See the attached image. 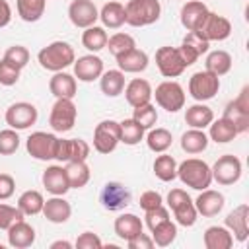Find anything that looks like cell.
Instances as JSON below:
<instances>
[{
    "label": "cell",
    "instance_id": "57",
    "mask_svg": "<svg viewBox=\"0 0 249 249\" xmlns=\"http://www.w3.org/2000/svg\"><path fill=\"white\" fill-rule=\"evenodd\" d=\"M12 21V8L6 0H0V27H6Z\"/></svg>",
    "mask_w": 249,
    "mask_h": 249
},
{
    "label": "cell",
    "instance_id": "27",
    "mask_svg": "<svg viewBox=\"0 0 249 249\" xmlns=\"http://www.w3.org/2000/svg\"><path fill=\"white\" fill-rule=\"evenodd\" d=\"M113 228H115V233H117L121 239L128 241V239H132L134 235L142 233V230H144V224H142V220H140L136 214L124 212V214H121L119 218H115V224H113Z\"/></svg>",
    "mask_w": 249,
    "mask_h": 249
},
{
    "label": "cell",
    "instance_id": "48",
    "mask_svg": "<svg viewBox=\"0 0 249 249\" xmlns=\"http://www.w3.org/2000/svg\"><path fill=\"white\" fill-rule=\"evenodd\" d=\"M18 220H23V212L18 206H10V204L0 202V230H8Z\"/></svg>",
    "mask_w": 249,
    "mask_h": 249
},
{
    "label": "cell",
    "instance_id": "7",
    "mask_svg": "<svg viewBox=\"0 0 249 249\" xmlns=\"http://www.w3.org/2000/svg\"><path fill=\"white\" fill-rule=\"evenodd\" d=\"M56 142L58 138L51 132H43V130H37V132H31L25 140V148H27V154L35 160H41V161H49V160H54V154H56Z\"/></svg>",
    "mask_w": 249,
    "mask_h": 249
},
{
    "label": "cell",
    "instance_id": "5",
    "mask_svg": "<svg viewBox=\"0 0 249 249\" xmlns=\"http://www.w3.org/2000/svg\"><path fill=\"white\" fill-rule=\"evenodd\" d=\"M76 117H78V109H76L74 101L68 99V97H60L51 107L49 124L53 126L54 132H68V130L74 128Z\"/></svg>",
    "mask_w": 249,
    "mask_h": 249
},
{
    "label": "cell",
    "instance_id": "47",
    "mask_svg": "<svg viewBox=\"0 0 249 249\" xmlns=\"http://www.w3.org/2000/svg\"><path fill=\"white\" fill-rule=\"evenodd\" d=\"M4 60H8L10 64H14V66H18V68L21 70V68L27 66V62H29V51H27L23 45H12V47L4 53Z\"/></svg>",
    "mask_w": 249,
    "mask_h": 249
},
{
    "label": "cell",
    "instance_id": "1",
    "mask_svg": "<svg viewBox=\"0 0 249 249\" xmlns=\"http://www.w3.org/2000/svg\"><path fill=\"white\" fill-rule=\"evenodd\" d=\"M37 60H39L41 68H45L49 72H60V70L68 68L70 64H74L76 53H74L70 43L53 41V43H49L47 47H43L37 53Z\"/></svg>",
    "mask_w": 249,
    "mask_h": 249
},
{
    "label": "cell",
    "instance_id": "3",
    "mask_svg": "<svg viewBox=\"0 0 249 249\" xmlns=\"http://www.w3.org/2000/svg\"><path fill=\"white\" fill-rule=\"evenodd\" d=\"M160 0H128L124 4V23L132 27H146L160 19Z\"/></svg>",
    "mask_w": 249,
    "mask_h": 249
},
{
    "label": "cell",
    "instance_id": "42",
    "mask_svg": "<svg viewBox=\"0 0 249 249\" xmlns=\"http://www.w3.org/2000/svg\"><path fill=\"white\" fill-rule=\"evenodd\" d=\"M175 237H177V226L171 222V218L152 230V239H154V245H158V247L171 245L175 241Z\"/></svg>",
    "mask_w": 249,
    "mask_h": 249
},
{
    "label": "cell",
    "instance_id": "49",
    "mask_svg": "<svg viewBox=\"0 0 249 249\" xmlns=\"http://www.w3.org/2000/svg\"><path fill=\"white\" fill-rule=\"evenodd\" d=\"M19 68L18 66H14V64H10L8 60H0V84L2 86H14V84H18V80H19Z\"/></svg>",
    "mask_w": 249,
    "mask_h": 249
},
{
    "label": "cell",
    "instance_id": "38",
    "mask_svg": "<svg viewBox=\"0 0 249 249\" xmlns=\"http://www.w3.org/2000/svg\"><path fill=\"white\" fill-rule=\"evenodd\" d=\"M107 39H109V37H107V31H105V27H101V25L86 27L84 33H82V45H84L88 51H91V53H97V51L105 49Z\"/></svg>",
    "mask_w": 249,
    "mask_h": 249
},
{
    "label": "cell",
    "instance_id": "56",
    "mask_svg": "<svg viewBox=\"0 0 249 249\" xmlns=\"http://www.w3.org/2000/svg\"><path fill=\"white\" fill-rule=\"evenodd\" d=\"M177 49H179V54H181V58H183V62H185L187 66H191V64H195V62H196L198 53H196L195 49H191V47H189V45H185V43H181Z\"/></svg>",
    "mask_w": 249,
    "mask_h": 249
},
{
    "label": "cell",
    "instance_id": "44",
    "mask_svg": "<svg viewBox=\"0 0 249 249\" xmlns=\"http://www.w3.org/2000/svg\"><path fill=\"white\" fill-rule=\"evenodd\" d=\"M171 212H173V216H175L177 224H179V226H183V228H191V226H195L196 216H198V212H196V208H195L193 198H189V200L181 202V204H179V206H175Z\"/></svg>",
    "mask_w": 249,
    "mask_h": 249
},
{
    "label": "cell",
    "instance_id": "4",
    "mask_svg": "<svg viewBox=\"0 0 249 249\" xmlns=\"http://www.w3.org/2000/svg\"><path fill=\"white\" fill-rule=\"evenodd\" d=\"M152 97H156V103L165 109L167 113H177L185 107V91L179 82L165 80L160 86H156V91H152Z\"/></svg>",
    "mask_w": 249,
    "mask_h": 249
},
{
    "label": "cell",
    "instance_id": "15",
    "mask_svg": "<svg viewBox=\"0 0 249 249\" xmlns=\"http://www.w3.org/2000/svg\"><path fill=\"white\" fill-rule=\"evenodd\" d=\"M208 43L210 41H224L231 35V23L228 18L220 16V14H214V12H208L206 19L202 21V25L196 29Z\"/></svg>",
    "mask_w": 249,
    "mask_h": 249
},
{
    "label": "cell",
    "instance_id": "41",
    "mask_svg": "<svg viewBox=\"0 0 249 249\" xmlns=\"http://www.w3.org/2000/svg\"><path fill=\"white\" fill-rule=\"evenodd\" d=\"M121 126V142L126 146H134L144 138V128L134 121V119H124L119 123Z\"/></svg>",
    "mask_w": 249,
    "mask_h": 249
},
{
    "label": "cell",
    "instance_id": "14",
    "mask_svg": "<svg viewBox=\"0 0 249 249\" xmlns=\"http://www.w3.org/2000/svg\"><path fill=\"white\" fill-rule=\"evenodd\" d=\"M99 200H101L105 210H111V212L123 210L130 202V191L119 181H109V183L103 185Z\"/></svg>",
    "mask_w": 249,
    "mask_h": 249
},
{
    "label": "cell",
    "instance_id": "46",
    "mask_svg": "<svg viewBox=\"0 0 249 249\" xmlns=\"http://www.w3.org/2000/svg\"><path fill=\"white\" fill-rule=\"evenodd\" d=\"M19 148V134L16 128H4L0 130V154L12 156Z\"/></svg>",
    "mask_w": 249,
    "mask_h": 249
},
{
    "label": "cell",
    "instance_id": "36",
    "mask_svg": "<svg viewBox=\"0 0 249 249\" xmlns=\"http://www.w3.org/2000/svg\"><path fill=\"white\" fill-rule=\"evenodd\" d=\"M66 177L70 183V189H82L89 181V167L86 161H66Z\"/></svg>",
    "mask_w": 249,
    "mask_h": 249
},
{
    "label": "cell",
    "instance_id": "37",
    "mask_svg": "<svg viewBox=\"0 0 249 249\" xmlns=\"http://www.w3.org/2000/svg\"><path fill=\"white\" fill-rule=\"evenodd\" d=\"M43 204H45V198L39 191H23L18 198V208L23 212V216H35V214H41L43 212Z\"/></svg>",
    "mask_w": 249,
    "mask_h": 249
},
{
    "label": "cell",
    "instance_id": "58",
    "mask_svg": "<svg viewBox=\"0 0 249 249\" xmlns=\"http://www.w3.org/2000/svg\"><path fill=\"white\" fill-rule=\"evenodd\" d=\"M60 247H62V249H70L72 243H70V241H64V239H58V241H53V243H51V249H60Z\"/></svg>",
    "mask_w": 249,
    "mask_h": 249
},
{
    "label": "cell",
    "instance_id": "8",
    "mask_svg": "<svg viewBox=\"0 0 249 249\" xmlns=\"http://www.w3.org/2000/svg\"><path fill=\"white\" fill-rule=\"evenodd\" d=\"M222 117L231 121L239 134L249 130V86H245L239 91V95L226 105Z\"/></svg>",
    "mask_w": 249,
    "mask_h": 249
},
{
    "label": "cell",
    "instance_id": "16",
    "mask_svg": "<svg viewBox=\"0 0 249 249\" xmlns=\"http://www.w3.org/2000/svg\"><path fill=\"white\" fill-rule=\"evenodd\" d=\"M68 18L72 25L86 29V27L95 25V21L99 19V12L91 0H74L68 6Z\"/></svg>",
    "mask_w": 249,
    "mask_h": 249
},
{
    "label": "cell",
    "instance_id": "13",
    "mask_svg": "<svg viewBox=\"0 0 249 249\" xmlns=\"http://www.w3.org/2000/svg\"><path fill=\"white\" fill-rule=\"evenodd\" d=\"M89 156V144L82 138H58L54 160L58 161H86Z\"/></svg>",
    "mask_w": 249,
    "mask_h": 249
},
{
    "label": "cell",
    "instance_id": "53",
    "mask_svg": "<svg viewBox=\"0 0 249 249\" xmlns=\"http://www.w3.org/2000/svg\"><path fill=\"white\" fill-rule=\"evenodd\" d=\"M74 245H76L78 249H99V247H103L99 235L93 233V231H84V233H80Z\"/></svg>",
    "mask_w": 249,
    "mask_h": 249
},
{
    "label": "cell",
    "instance_id": "11",
    "mask_svg": "<svg viewBox=\"0 0 249 249\" xmlns=\"http://www.w3.org/2000/svg\"><path fill=\"white\" fill-rule=\"evenodd\" d=\"M37 107L33 103H27V101H18V103H12L8 109H6V124L10 128H16V130H25L29 128L31 124L37 123Z\"/></svg>",
    "mask_w": 249,
    "mask_h": 249
},
{
    "label": "cell",
    "instance_id": "22",
    "mask_svg": "<svg viewBox=\"0 0 249 249\" xmlns=\"http://www.w3.org/2000/svg\"><path fill=\"white\" fill-rule=\"evenodd\" d=\"M124 97H126V103L130 107H140V105H146L152 101V86L148 80L144 78H134L130 80L126 86H124Z\"/></svg>",
    "mask_w": 249,
    "mask_h": 249
},
{
    "label": "cell",
    "instance_id": "34",
    "mask_svg": "<svg viewBox=\"0 0 249 249\" xmlns=\"http://www.w3.org/2000/svg\"><path fill=\"white\" fill-rule=\"evenodd\" d=\"M231 64H233L231 54L228 51L218 49V51L208 53V56L204 60V70H208V72H212L216 76H224V74H228L231 70Z\"/></svg>",
    "mask_w": 249,
    "mask_h": 249
},
{
    "label": "cell",
    "instance_id": "30",
    "mask_svg": "<svg viewBox=\"0 0 249 249\" xmlns=\"http://www.w3.org/2000/svg\"><path fill=\"white\" fill-rule=\"evenodd\" d=\"M208 126H210L208 128V138L212 142H216V144H228L239 134L237 128L233 126V123L228 121L226 117H220V119L212 121Z\"/></svg>",
    "mask_w": 249,
    "mask_h": 249
},
{
    "label": "cell",
    "instance_id": "20",
    "mask_svg": "<svg viewBox=\"0 0 249 249\" xmlns=\"http://www.w3.org/2000/svg\"><path fill=\"white\" fill-rule=\"evenodd\" d=\"M226 228L231 231L233 239L245 241L249 235V206L239 204L226 216Z\"/></svg>",
    "mask_w": 249,
    "mask_h": 249
},
{
    "label": "cell",
    "instance_id": "17",
    "mask_svg": "<svg viewBox=\"0 0 249 249\" xmlns=\"http://www.w3.org/2000/svg\"><path fill=\"white\" fill-rule=\"evenodd\" d=\"M195 202V208L198 214H202L204 218H212V216H218L226 204V198L220 191H214V189H202L200 195L196 196Z\"/></svg>",
    "mask_w": 249,
    "mask_h": 249
},
{
    "label": "cell",
    "instance_id": "52",
    "mask_svg": "<svg viewBox=\"0 0 249 249\" xmlns=\"http://www.w3.org/2000/svg\"><path fill=\"white\" fill-rule=\"evenodd\" d=\"M140 208L146 212V210H154V208H158V206H161L163 204V196L158 193V191H144L142 195H140Z\"/></svg>",
    "mask_w": 249,
    "mask_h": 249
},
{
    "label": "cell",
    "instance_id": "31",
    "mask_svg": "<svg viewBox=\"0 0 249 249\" xmlns=\"http://www.w3.org/2000/svg\"><path fill=\"white\" fill-rule=\"evenodd\" d=\"M208 134L202 128H189L181 134V150L187 154H200L208 148Z\"/></svg>",
    "mask_w": 249,
    "mask_h": 249
},
{
    "label": "cell",
    "instance_id": "24",
    "mask_svg": "<svg viewBox=\"0 0 249 249\" xmlns=\"http://www.w3.org/2000/svg\"><path fill=\"white\" fill-rule=\"evenodd\" d=\"M117 58V66H119V70L121 72H128V74H136V72H144L146 68H148V62H150V58H148V54L144 53V51H140V49H130V51H126V53H123V54H119V56H115Z\"/></svg>",
    "mask_w": 249,
    "mask_h": 249
},
{
    "label": "cell",
    "instance_id": "51",
    "mask_svg": "<svg viewBox=\"0 0 249 249\" xmlns=\"http://www.w3.org/2000/svg\"><path fill=\"white\" fill-rule=\"evenodd\" d=\"M183 43L185 45H189L191 49H195L196 53H198V56L200 54H204L206 51H208V47H210V43L198 33V31H189L185 37H183Z\"/></svg>",
    "mask_w": 249,
    "mask_h": 249
},
{
    "label": "cell",
    "instance_id": "32",
    "mask_svg": "<svg viewBox=\"0 0 249 249\" xmlns=\"http://www.w3.org/2000/svg\"><path fill=\"white\" fill-rule=\"evenodd\" d=\"M124 72L121 70H103L101 78H99V88L107 97H117L123 93L124 89Z\"/></svg>",
    "mask_w": 249,
    "mask_h": 249
},
{
    "label": "cell",
    "instance_id": "55",
    "mask_svg": "<svg viewBox=\"0 0 249 249\" xmlns=\"http://www.w3.org/2000/svg\"><path fill=\"white\" fill-rule=\"evenodd\" d=\"M126 245H128V249H152L154 247V239L150 235H146V233H138L132 239H128Z\"/></svg>",
    "mask_w": 249,
    "mask_h": 249
},
{
    "label": "cell",
    "instance_id": "26",
    "mask_svg": "<svg viewBox=\"0 0 249 249\" xmlns=\"http://www.w3.org/2000/svg\"><path fill=\"white\" fill-rule=\"evenodd\" d=\"M49 89L56 99H60V97L72 99L78 91V84H76V78L72 74L60 70V72H54L53 78L49 80Z\"/></svg>",
    "mask_w": 249,
    "mask_h": 249
},
{
    "label": "cell",
    "instance_id": "12",
    "mask_svg": "<svg viewBox=\"0 0 249 249\" xmlns=\"http://www.w3.org/2000/svg\"><path fill=\"white\" fill-rule=\"evenodd\" d=\"M156 66L160 74L165 78H177L187 68L177 47H160L156 51Z\"/></svg>",
    "mask_w": 249,
    "mask_h": 249
},
{
    "label": "cell",
    "instance_id": "35",
    "mask_svg": "<svg viewBox=\"0 0 249 249\" xmlns=\"http://www.w3.org/2000/svg\"><path fill=\"white\" fill-rule=\"evenodd\" d=\"M45 6H47V0H16L18 16L27 23L39 21L41 16L45 14Z\"/></svg>",
    "mask_w": 249,
    "mask_h": 249
},
{
    "label": "cell",
    "instance_id": "19",
    "mask_svg": "<svg viewBox=\"0 0 249 249\" xmlns=\"http://www.w3.org/2000/svg\"><path fill=\"white\" fill-rule=\"evenodd\" d=\"M103 74V60L97 54H84L74 60V78L80 82H93Z\"/></svg>",
    "mask_w": 249,
    "mask_h": 249
},
{
    "label": "cell",
    "instance_id": "25",
    "mask_svg": "<svg viewBox=\"0 0 249 249\" xmlns=\"http://www.w3.org/2000/svg\"><path fill=\"white\" fill-rule=\"evenodd\" d=\"M43 216L53 224H64L72 216V206L62 196L53 195V198H47L43 204Z\"/></svg>",
    "mask_w": 249,
    "mask_h": 249
},
{
    "label": "cell",
    "instance_id": "9",
    "mask_svg": "<svg viewBox=\"0 0 249 249\" xmlns=\"http://www.w3.org/2000/svg\"><path fill=\"white\" fill-rule=\"evenodd\" d=\"M210 169H212V181H216L220 185H233L239 181V177L243 173L241 160L233 154L220 156Z\"/></svg>",
    "mask_w": 249,
    "mask_h": 249
},
{
    "label": "cell",
    "instance_id": "29",
    "mask_svg": "<svg viewBox=\"0 0 249 249\" xmlns=\"http://www.w3.org/2000/svg\"><path fill=\"white\" fill-rule=\"evenodd\" d=\"M214 121V111L204 105L202 101H196L195 105L187 107L185 111V123L191 126V128H206L210 123Z\"/></svg>",
    "mask_w": 249,
    "mask_h": 249
},
{
    "label": "cell",
    "instance_id": "40",
    "mask_svg": "<svg viewBox=\"0 0 249 249\" xmlns=\"http://www.w3.org/2000/svg\"><path fill=\"white\" fill-rule=\"evenodd\" d=\"M173 142V136L167 128H152L148 134H146V144L152 152L156 154H161L165 152Z\"/></svg>",
    "mask_w": 249,
    "mask_h": 249
},
{
    "label": "cell",
    "instance_id": "28",
    "mask_svg": "<svg viewBox=\"0 0 249 249\" xmlns=\"http://www.w3.org/2000/svg\"><path fill=\"white\" fill-rule=\"evenodd\" d=\"M206 249H230L233 245V235L226 226H210L202 235Z\"/></svg>",
    "mask_w": 249,
    "mask_h": 249
},
{
    "label": "cell",
    "instance_id": "39",
    "mask_svg": "<svg viewBox=\"0 0 249 249\" xmlns=\"http://www.w3.org/2000/svg\"><path fill=\"white\" fill-rule=\"evenodd\" d=\"M154 175L163 183L173 181L177 177V161H175V158L161 152V156H158L154 160Z\"/></svg>",
    "mask_w": 249,
    "mask_h": 249
},
{
    "label": "cell",
    "instance_id": "54",
    "mask_svg": "<svg viewBox=\"0 0 249 249\" xmlns=\"http://www.w3.org/2000/svg\"><path fill=\"white\" fill-rule=\"evenodd\" d=\"M16 191V181L10 173H0V200H6L14 195Z\"/></svg>",
    "mask_w": 249,
    "mask_h": 249
},
{
    "label": "cell",
    "instance_id": "21",
    "mask_svg": "<svg viewBox=\"0 0 249 249\" xmlns=\"http://www.w3.org/2000/svg\"><path fill=\"white\" fill-rule=\"evenodd\" d=\"M43 187L56 196H62L70 191V183L66 177V169L62 165H49L43 171Z\"/></svg>",
    "mask_w": 249,
    "mask_h": 249
},
{
    "label": "cell",
    "instance_id": "10",
    "mask_svg": "<svg viewBox=\"0 0 249 249\" xmlns=\"http://www.w3.org/2000/svg\"><path fill=\"white\" fill-rule=\"evenodd\" d=\"M121 142V126L117 121H101L93 130V148L99 154H111Z\"/></svg>",
    "mask_w": 249,
    "mask_h": 249
},
{
    "label": "cell",
    "instance_id": "6",
    "mask_svg": "<svg viewBox=\"0 0 249 249\" xmlns=\"http://www.w3.org/2000/svg\"><path fill=\"white\" fill-rule=\"evenodd\" d=\"M218 89H220V76L208 70L195 72L189 80V93L195 101H208L218 93Z\"/></svg>",
    "mask_w": 249,
    "mask_h": 249
},
{
    "label": "cell",
    "instance_id": "18",
    "mask_svg": "<svg viewBox=\"0 0 249 249\" xmlns=\"http://www.w3.org/2000/svg\"><path fill=\"white\" fill-rule=\"evenodd\" d=\"M208 8L202 0H189L181 8V25L187 31H196L208 16Z\"/></svg>",
    "mask_w": 249,
    "mask_h": 249
},
{
    "label": "cell",
    "instance_id": "23",
    "mask_svg": "<svg viewBox=\"0 0 249 249\" xmlns=\"http://www.w3.org/2000/svg\"><path fill=\"white\" fill-rule=\"evenodd\" d=\"M6 231H8V245L10 247L25 249V247H31L35 243V230L25 220L14 222Z\"/></svg>",
    "mask_w": 249,
    "mask_h": 249
},
{
    "label": "cell",
    "instance_id": "50",
    "mask_svg": "<svg viewBox=\"0 0 249 249\" xmlns=\"http://www.w3.org/2000/svg\"><path fill=\"white\" fill-rule=\"evenodd\" d=\"M167 220H169V210L163 204L158 206V208H154V210H146V226L150 228V231L154 228H158L160 224L167 222Z\"/></svg>",
    "mask_w": 249,
    "mask_h": 249
},
{
    "label": "cell",
    "instance_id": "43",
    "mask_svg": "<svg viewBox=\"0 0 249 249\" xmlns=\"http://www.w3.org/2000/svg\"><path fill=\"white\" fill-rule=\"evenodd\" d=\"M105 47L109 49V53H111L113 56H119V54L126 53V51L134 49V47H136V41H134L132 35L119 31V33H115V35H111V37L107 39V45H105Z\"/></svg>",
    "mask_w": 249,
    "mask_h": 249
},
{
    "label": "cell",
    "instance_id": "45",
    "mask_svg": "<svg viewBox=\"0 0 249 249\" xmlns=\"http://www.w3.org/2000/svg\"><path fill=\"white\" fill-rule=\"evenodd\" d=\"M132 119H134L144 130H148V128H152V126L156 124V121H158V109H156V105H152V103L134 107Z\"/></svg>",
    "mask_w": 249,
    "mask_h": 249
},
{
    "label": "cell",
    "instance_id": "33",
    "mask_svg": "<svg viewBox=\"0 0 249 249\" xmlns=\"http://www.w3.org/2000/svg\"><path fill=\"white\" fill-rule=\"evenodd\" d=\"M99 19H101L103 27L119 29L121 25H124V4L115 2V0L107 2L99 12Z\"/></svg>",
    "mask_w": 249,
    "mask_h": 249
},
{
    "label": "cell",
    "instance_id": "2",
    "mask_svg": "<svg viewBox=\"0 0 249 249\" xmlns=\"http://www.w3.org/2000/svg\"><path fill=\"white\" fill-rule=\"evenodd\" d=\"M177 177L181 179L183 185L195 191H202L208 189L212 183V169L206 161L198 158H189L177 165Z\"/></svg>",
    "mask_w": 249,
    "mask_h": 249
}]
</instances>
